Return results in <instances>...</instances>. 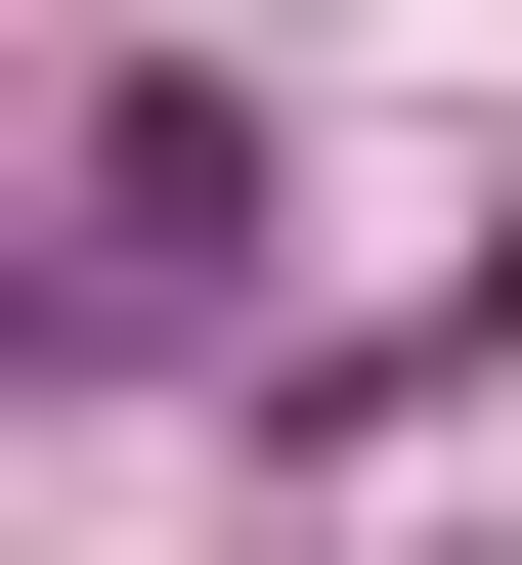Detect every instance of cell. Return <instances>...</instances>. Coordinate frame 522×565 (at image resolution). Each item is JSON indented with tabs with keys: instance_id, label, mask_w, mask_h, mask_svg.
I'll return each mask as SVG.
<instances>
[{
	"instance_id": "1",
	"label": "cell",
	"mask_w": 522,
	"mask_h": 565,
	"mask_svg": "<svg viewBox=\"0 0 522 565\" xmlns=\"http://www.w3.org/2000/svg\"><path fill=\"white\" fill-rule=\"evenodd\" d=\"M87 262H131V305H219V262H262V131H219V87H131V131H87Z\"/></svg>"
}]
</instances>
